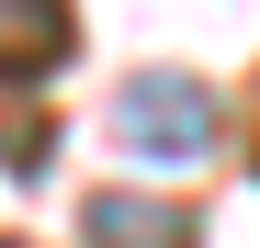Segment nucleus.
I'll return each instance as SVG.
<instances>
[{"label": "nucleus", "instance_id": "obj_1", "mask_svg": "<svg viewBox=\"0 0 260 248\" xmlns=\"http://www.w3.org/2000/svg\"><path fill=\"white\" fill-rule=\"evenodd\" d=\"M113 136L136 158H158V170H170V158H204L215 147V91H204V79H170V68H136L113 91Z\"/></svg>", "mask_w": 260, "mask_h": 248}, {"label": "nucleus", "instance_id": "obj_2", "mask_svg": "<svg viewBox=\"0 0 260 248\" xmlns=\"http://www.w3.org/2000/svg\"><path fill=\"white\" fill-rule=\"evenodd\" d=\"M79 226H91V248H192V215H170V203H136V192L79 203Z\"/></svg>", "mask_w": 260, "mask_h": 248}, {"label": "nucleus", "instance_id": "obj_3", "mask_svg": "<svg viewBox=\"0 0 260 248\" xmlns=\"http://www.w3.org/2000/svg\"><path fill=\"white\" fill-rule=\"evenodd\" d=\"M68 46V0H0V68H46Z\"/></svg>", "mask_w": 260, "mask_h": 248}, {"label": "nucleus", "instance_id": "obj_4", "mask_svg": "<svg viewBox=\"0 0 260 248\" xmlns=\"http://www.w3.org/2000/svg\"><path fill=\"white\" fill-rule=\"evenodd\" d=\"M0 248H23V237H0Z\"/></svg>", "mask_w": 260, "mask_h": 248}]
</instances>
